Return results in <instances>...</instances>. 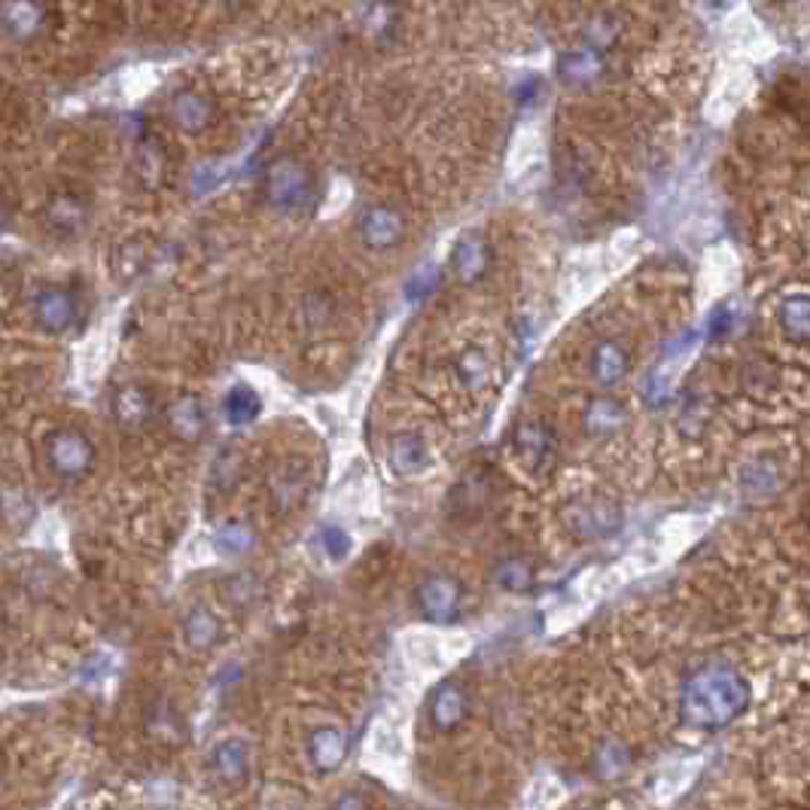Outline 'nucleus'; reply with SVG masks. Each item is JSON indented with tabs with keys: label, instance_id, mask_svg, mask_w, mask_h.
Segmentation results:
<instances>
[{
	"label": "nucleus",
	"instance_id": "f03ea898",
	"mask_svg": "<svg viewBox=\"0 0 810 810\" xmlns=\"http://www.w3.org/2000/svg\"><path fill=\"white\" fill-rule=\"evenodd\" d=\"M95 463V445L79 430L62 427L46 436V467L62 482H77L89 475Z\"/></svg>",
	"mask_w": 810,
	"mask_h": 810
},
{
	"label": "nucleus",
	"instance_id": "dca6fc26",
	"mask_svg": "<svg viewBox=\"0 0 810 810\" xmlns=\"http://www.w3.org/2000/svg\"><path fill=\"white\" fill-rule=\"evenodd\" d=\"M3 28L19 43H25L43 28V7L37 3H3Z\"/></svg>",
	"mask_w": 810,
	"mask_h": 810
},
{
	"label": "nucleus",
	"instance_id": "aec40b11",
	"mask_svg": "<svg viewBox=\"0 0 810 810\" xmlns=\"http://www.w3.org/2000/svg\"><path fill=\"white\" fill-rule=\"evenodd\" d=\"M184 637L193 649H210L214 643L220 641V622L208 610H196V613H189V619H186Z\"/></svg>",
	"mask_w": 810,
	"mask_h": 810
},
{
	"label": "nucleus",
	"instance_id": "bb28decb",
	"mask_svg": "<svg viewBox=\"0 0 810 810\" xmlns=\"http://www.w3.org/2000/svg\"><path fill=\"white\" fill-rule=\"evenodd\" d=\"M436 281H439V269L430 265V262H427V265H420L418 272L408 277V296H415V299L427 296V293L436 287Z\"/></svg>",
	"mask_w": 810,
	"mask_h": 810
},
{
	"label": "nucleus",
	"instance_id": "7ed1b4c3",
	"mask_svg": "<svg viewBox=\"0 0 810 810\" xmlns=\"http://www.w3.org/2000/svg\"><path fill=\"white\" fill-rule=\"evenodd\" d=\"M415 603H418L420 615L427 622H436V625L455 622L460 613V603H463V585L448 573L424 576L415 589Z\"/></svg>",
	"mask_w": 810,
	"mask_h": 810
},
{
	"label": "nucleus",
	"instance_id": "f257e3e1",
	"mask_svg": "<svg viewBox=\"0 0 810 810\" xmlns=\"http://www.w3.org/2000/svg\"><path fill=\"white\" fill-rule=\"evenodd\" d=\"M262 189H265V198H269L272 208L284 210V214H299V210L311 205L314 177L302 162L281 156L265 168Z\"/></svg>",
	"mask_w": 810,
	"mask_h": 810
},
{
	"label": "nucleus",
	"instance_id": "39448f33",
	"mask_svg": "<svg viewBox=\"0 0 810 810\" xmlns=\"http://www.w3.org/2000/svg\"><path fill=\"white\" fill-rule=\"evenodd\" d=\"M31 314H34V324L43 332H67L77 320V296L67 287H43L31 302Z\"/></svg>",
	"mask_w": 810,
	"mask_h": 810
},
{
	"label": "nucleus",
	"instance_id": "c85d7f7f",
	"mask_svg": "<svg viewBox=\"0 0 810 810\" xmlns=\"http://www.w3.org/2000/svg\"><path fill=\"white\" fill-rule=\"evenodd\" d=\"M327 810H372L369 808V801L360 792H341Z\"/></svg>",
	"mask_w": 810,
	"mask_h": 810
},
{
	"label": "nucleus",
	"instance_id": "f8f14e48",
	"mask_svg": "<svg viewBox=\"0 0 810 810\" xmlns=\"http://www.w3.org/2000/svg\"><path fill=\"white\" fill-rule=\"evenodd\" d=\"M210 771L226 786L248 784L250 749L241 741H222L210 749Z\"/></svg>",
	"mask_w": 810,
	"mask_h": 810
},
{
	"label": "nucleus",
	"instance_id": "4be33fe9",
	"mask_svg": "<svg viewBox=\"0 0 810 810\" xmlns=\"http://www.w3.org/2000/svg\"><path fill=\"white\" fill-rule=\"evenodd\" d=\"M253 543H256V534H253V527L248 522H229L222 527L217 539H214V546L222 551V555H244V551L253 549Z\"/></svg>",
	"mask_w": 810,
	"mask_h": 810
},
{
	"label": "nucleus",
	"instance_id": "ddd939ff",
	"mask_svg": "<svg viewBox=\"0 0 810 810\" xmlns=\"http://www.w3.org/2000/svg\"><path fill=\"white\" fill-rule=\"evenodd\" d=\"M171 122L177 125L186 134H198L210 125V117H214V107L205 95L198 92H177L171 98L168 105Z\"/></svg>",
	"mask_w": 810,
	"mask_h": 810
},
{
	"label": "nucleus",
	"instance_id": "2eb2a0df",
	"mask_svg": "<svg viewBox=\"0 0 810 810\" xmlns=\"http://www.w3.org/2000/svg\"><path fill=\"white\" fill-rule=\"evenodd\" d=\"M391 467L399 475H418L430 467V451L418 433H403L391 442Z\"/></svg>",
	"mask_w": 810,
	"mask_h": 810
},
{
	"label": "nucleus",
	"instance_id": "393cba45",
	"mask_svg": "<svg viewBox=\"0 0 810 810\" xmlns=\"http://www.w3.org/2000/svg\"><path fill=\"white\" fill-rule=\"evenodd\" d=\"M619 424H622V408L613 399H594L589 405V412H585V427L594 436H603V433H610Z\"/></svg>",
	"mask_w": 810,
	"mask_h": 810
},
{
	"label": "nucleus",
	"instance_id": "a211bd4d",
	"mask_svg": "<svg viewBox=\"0 0 810 810\" xmlns=\"http://www.w3.org/2000/svg\"><path fill=\"white\" fill-rule=\"evenodd\" d=\"M226 418L232 420V424H250V420H256L260 415V393L253 391L250 384H236L232 391L226 393Z\"/></svg>",
	"mask_w": 810,
	"mask_h": 810
},
{
	"label": "nucleus",
	"instance_id": "0eeeda50",
	"mask_svg": "<svg viewBox=\"0 0 810 810\" xmlns=\"http://www.w3.org/2000/svg\"><path fill=\"white\" fill-rule=\"evenodd\" d=\"M563 524L576 536H606L619 524V512L606 500H576L563 510Z\"/></svg>",
	"mask_w": 810,
	"mask_h": 810
},
{
	"label": "nucleus",
	"instance_id": "1a4fd4ad",
	"mask_svg": "<svg viewBox=\"0 0 810 810\" xmlns=\"http://www.w3.org/2000/svg\"><path fill=\"white\" fill-rule=\"evenodd\" d=\"M491 262H494V250L484 241L482 236H463L451 250V265H455V275L460 284H479L488 272H491Z\"/></svg>",
	"mask_w": 810,
	"mask_h": 810
},
{
	"label": "nucleus",
	"instance_id": "20e7f679",
	"mask_svg": "<svg viewBox=\"0 0 810 810\" xmlns=\"http://www.w3.org/2000/svg\"><path fill=\"white\" fill-rule=\"evenodd\" d=\"M512 448H515V458L524 463V470L539 475L549 470L555 460V433L543 420H524L512 433Z\"/></svg>",
	"mask_w": 810,
	"mask_h": 810
},
{
	"label": "nucleus",
	"instance_id": "423d86ee",
	"mask_svg": "<svg viewBox=\"0 0 810 810\" xmlns=\"http://www.w3.org/2000/svg\"><path fill=\"white\" fill-rule=\"evenodd\" d=\"M470 716V692L460 686V682L448 680L442 682L430 698L427 707V719H430V729L439 734L458 732L460 725Z\"/></svg>",
	"mask_w": 810,
	"mask_h": 810
},
{
	"label": "nucleus",
	"instance_id": "6e6552de",
	"mask_svg": "<svg viewBox=\"0 0 810 810\" xmlns=\"http://www.w3.org/2000/svg\"><path fill=\"white\" fill-rule=\"evenodd\" d=\"M360 238L372 250L396 248L405 238V217L391 205H372L360 217Z\"/></svg>",
	"mask_w": 810,
	"mask_h": 810
},
{
	"label": "nucleus",
	"instance_id": "9d476101",
	"mask_svg": "<svg viewBox=\"0 0 810 810\" xmlns=\"http://www.w3.org/2000/svg\"><path fill=\"white\" fill-rule=\"evenodd\" d=\"M158 405L156 396L150 387L144 384H122L117 393H113V418L122 424V427H146L150 420L156 418Z\"/></svg>",
	"mask_w": 810,
	"mask_h": 810
},
{
	"label": "nucleus",
	"instance_id": "412c9836",
	"mask_svg": "<svg viewBox=\"0 0 810 810\" xmlns=\"http://www.w3.org/2000/svg\"><path fill=\"white\" fill-rule=\"evenodd\" d=\"M598 67H601V62H598L594 50H579V53H567L558 58V74H561L563 83H573V86L589 83L598 74Z\"/></svg>",
	"mask_w": 810,
	"mask_h": 810
},
{
	"label": "nucleus",
	"instance_id": "cd10ccee",
	"mask_svg": "<svg viewBox=\"0 0 810 810\" xmlns=\"http://www.w3.org/2000/svg\"><path fill=\"white\" fill-rule=\"evenodd\" d=\"M320 543H324V549H327V555L332 561H341V558L351 551V539H348V534L339 530V527H327V530L320 534Z\"/></svg>",
	"mask_w": 810,
	"mask_h": 810
},
{
	"label": "nucleus",
	"instance_id": "f3484780",
	"mask_svg": "<svg viewBox=\"0 0 810 810\" xmlns=\"http://www.w3.org/2000/svg\"><path fill=\"white\" fill-rule=\"evenodd\" d=\"M627 372V353L615 341H601L591 353V375L601 384H615Z\"/></svg>",
	"mask_w": 810,
	"mask_h": 810
},
{
	"label": "nucleus",
	"instance_id": "6ab92c4d",
	"mask_svg": "<svg viewBox=\"0 0 810 810\" xmlns=\"http://www.w3.org/2000/svg\"><path fill=\"white\" fill-rule=\"evenodd\" d=\"M494 579H497L500 589L506 591H527L534 585V567L527 558L522 555H512V558H503L494 570Z\"/></svg>",
	"mask_w": 810,
	"mask_h": 810
},
{
	"label": "nucleus",
	"instance_id": "a878e982",
	"mask_svg": "<svg viewBox=\"0 0 810 810\" xmlns=\"http://www.w3.org/2000/svg\"><path fill=\"white\" fill-rule=\"evenodd\" d=\"M79 222H83V208L77 205V198H55L53 205H50V226L58 229V232H65V236H74L79 229Z\"/></svg>",
	"mask_w": 810,
	"mask_h": 810
},
{
	"label": "nucleus",
	"instance_id": "b1692460",
	"mask_svg": "<svg viewBox=\"0 0 810 810\" xmlns=\"http://www.w3.org/2000/svg\"><path fill=\"white\" fill-rule=\"evenodd\" d=\"M455 369H458V379L463 381L470 391H482L484 384H488V369L491 366H488V357H484L482 351H475V348L460 353Z\"/></svg>",
	"mask_w": 810,
	"mask_h": 810
},
{
	"label": "nucleus",
	"instance_id": "4468645a",
	"mask_svg": "<svg viewBox=\"0 0 810 810\" xmlns=\"http://www.w3.org/2000/svg\"><path fill=\"white\" fill-rule=\"evenodd\" d=\"M168 424L177 439H186V442L201 439V433L208 427L201 399H198V396H180V399L168 408Z\"/></svg>",
	"mask_w": 810,
	"mask_h": 810
},
{
	"label": "nucleus",
	"instance_id": "9b49d317",
	"mask_svg": "<svg viewBox=\"0 0 810 810\" xmlns=\"http://www.w3.org/2000/svg\"><path fill=\"white\" fill-rule=\"evenodd\" d=\"M348 749H351V741H348V734L341 732L339 725H320L308 737V758H311V765L320 774L339 771L341 762L348 758Z\"/></svg>",
	"mask_w": 810,
	"mask_h": 810
},
{
	"label": "nucleus",
	"instance_id": "5701e85b",
	"mask_svg": "<svg viewBox=\"0 0 810 810\" xmlns=\"http://www.w3.org/2000/svg\"><path fill=\"white\" fill-rule=\"evenodd\" d=\"M305 491H308V479H305V472L302 470H289V472H281L275 479V488H272V497L281 510H293V506H299L302 497H305Z\"/></svg>",
	"mask_w": 810,
	"mask_h": 810
}]
</instances>
